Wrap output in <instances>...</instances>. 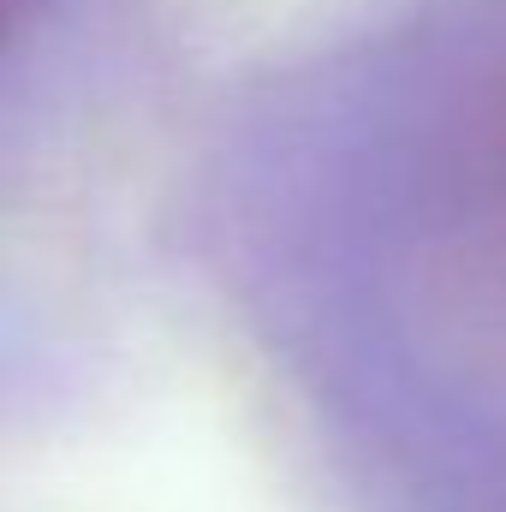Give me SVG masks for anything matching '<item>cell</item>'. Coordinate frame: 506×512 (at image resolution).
<instances>
[{
	"instance_id": "6da1fadb",
	"label": "cell",
	"mask_w": 506,
	"mask_h": 512,
	"mask_svg": "<svg viewBox=\"0 0 506 512\" xmlns=\"http://www.w3.org/2000/svg\"><path fill=\"white\" fill-rule=\"evenodd\" d=\"M173 239L310 512H506V0H310Z\"/></svg>"
},
{
	"instance_id": "7a4b0ae2",
	"label": "cell",
	"mask_w": 506,
	"mask_h": 512,
	"mask_svg": "<svg viewBox=\"0 0 506 512\" xmlns=\"http://www.w3.org/2000/svg\"><path fill=\"white\" fill-rule=\"evenodd\" d=\"M203 0H0V155L54 149L143 102L179 60Z\"/></svg>"
}]
</instances>
